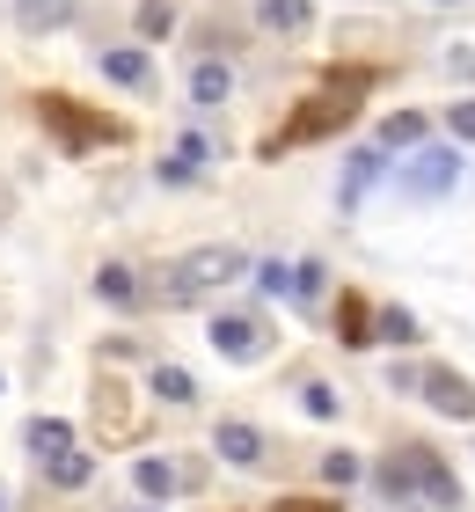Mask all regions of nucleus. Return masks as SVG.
Wrapping results in <instances>:
<instances>
[{"label":"nucleus","mask_w":475,"mask_h":512,"mask_svg":"<svg viewBox=\"0 0 475 512\" xmlns=\"http://www.w3.org/2000/svg\"><path fill=\"white\" fill-rule=\"evenodd\" d=\"M446 132H454V139H475V103H454V110H446Z\"/></svg>","instance_id":"obj_26"},{"label":"nucleus","mask_w":475,"mask_h":512,"mask_svg":"<svg viewBox=\"0 0 475 512\" xmlns=\"http://www.w3.org/2000/svg\"><path fill=\"white\" fill-rule=\"evenodd\" d=\"M176 161H183V169H205V161H212V139H205V132H183V139H176Z\"/></svg>","instance_id":"obj_23"},{"label":"nucleus","mask_w":475,"mask_h":512,"mask_svg":"<svg viewBox=\"0 0 475 512\" xmlns=\"http://www.w3.org/2000/svg\"><path fill=\"white\" fill-rule=\"evenodd\" d=\"M0 213H8V191H0Z\"/></svg>","instance_id":"obj_29"},{"label":"nucleus","mask_w":475,"mask_h":512,"mask_svg":"<svg viewBox=\"0 0 475 512\" xmlns=\"http://www.w3.org/2000/svg\"><path fill=\"white\" fill-rule=\"evenodd\" d=\"M329 88H315L293 118L278 125V139H264V154H285V147H307V139H322V132H344L351 125V110L366 103V88H373V74L366 66H337V74H322Z\"/></svg>","instance_id":"obj_1"},{"label":"nucleus","mask_w":475,"mask_h":512,"mask_svg":"<svg viewBox=\"0 0 475 512\" xmlns=\"http://www.w3.org/2000/svg\"><path fill=\"white\" fill-rule=\"evenodd\" d=\"M169 30H176V0H139V37L154 44V37H169Z\"/></svg>","instance_id":"obj_19"},{"label":"nucleus","mask_w":475,"mask_h":512,"mask_svg":"<svg viewBox=\"0 0 475 512\" xmlns=\"http://www.w3.org/2000/svg\"><path fill=\"white\" fill-rule=\"evenodd\" d=\"M103 81L132 88V96H154V59L147 52H103Z\"/></svg>","instance_id":"obj_8"},{"label":"nucleus","mask_w":475,"mask_h":512,"mask_svg":"<svg viewBox=\"0 0 475 512\" xmlns=\"http://www.w3.org/2000/svg\"><path fill=\"white\" fill-rule=\"evenodd\" d=\"M81 15V0H15V22L22 30H66Z\"/></svg>","instance_id":"obj_11"},{"label":"nucleus","mask_w":475,"mask_h":512,"mask_svg":"<svg viewBox=\"0 0 475 512\" xmlns=\"http://www.w3.org/2000/svg\"><path fill=\"white\" fill-rule=\"evenodd\" d=\"M212 344H220L227 359H256L264 352V315H212Z\"/></svg>","instance_id":"obj_7"},{"label":"nucleus","mask_w":475,"mask_h":512,"mask_svg":"<svg viewBox=\"0 0 475 512\" xmlns=\"http://www.w3.org/2000/svg\"><path fill=\"white\" fill-rule=\"evenodd\" d=\"M454 183H461V161L446 147H424V154L402 161V191L410 198H439V191H454Z\"/></svg>","instance_id":"obj_5"},{"label":"nucleus","mask_w":475,"mask_h":512,"mask_svg":"<svg viewBox=\"0 0 475 512\" xmlns=\"http://www.w3.org/2000/svg\"><path fill=\"white\" fill-rule=\"evenodd\" d=\"M322 483H359V454H329L322 461Z\"/></svg>","instance_id":"obj_25"},{"label":"nucleus","mask_w":475,"mask_h":512,"mask_svg":"<svg viewBox=\"0 0 475 512\" xmlns=\"http://www.w3.org/2000/svg\"><path fill=\"white\" fill-rule=\"evenodd\" d=\"M446 66H454V74H475V44H454V52H446Z\"/></svg>","instance_id":"obj_27"},{"label":"nucleus","mask_w":475,"mask_h":512,"mask_svg":"<svg viewBox=\"0 0 475 512\" xmlns=\"http://www.w3.org/2000/svg\"><path fill=\"white\" fill-rule=\"evenodd\" d=\"M37 125L59 139L66 154H88V147H110V139H125L110 118H95V110H81V103H66V96H37Z\"/></svg>","instance_id":"obj_4"},{"label":"nucleus","mask_w":475,"mask_h":512,"mask_svg":"<svg viewBox=\"0 0 475 512\" xmlns=\"http://www.w3.org/2000/svg\"><path fill=\"white\" fill-rule=\"evenodd\" d=\"M424 125H432L424 110H395V118L380 125V154H388V147H417V139H424Z\"/></svg>","instance_id":"obj_16"},{"label":"nucleus","mask_w":475,"mask_h":512,"mask_svg":"<svg viewBox=\"0 0 475 512\" xmlns=\"http://www.w3.org/2000/svg\"><path fill=\"white\" fill-rule=\"evenodd\" d=\"M22 447H30L37 461H59V454H74V425H66V417H30Z\"/></svg>","instance_id":"obj_9"},{"label":"nucleus","mask_w":475,"mask_h":512,"mask_svg":"<svg viewBox=\"0 0 475 512\" xmlns=\"http://www.w3.org/2000/svg\"><path fill=\"white\" fill-rule=\"evenodd\" d=\"M256 22H264L271 37H300L307 22H315V8H307V0H264V8H256Z\"/></svg>","instance_id":"obj_13"},{"label":"nucleus","mask_w":475,"mask_h":512,"mask_svg":"<svg viewBox=\"0 0 475 512\" xmlns=\"http://www.w3.org/2000/svg\"><path fill=\"white\" fill-rule=\"evenodd\" d=\"M380 176V147H366V154H351V169H344V213L366 198V183Z\"/></svg>","instance_id":"obj_17"},{"label":"nucleus","mask_w":475,"mask_h":512,"mask_svg":"<svg viewBox=\"0 0 475 512\" xmlns=\"http://www.w3.org/2000/svg\"><path fill=\"white\" fill-rule=\"evenodd\" d=\"M95 293H103L110 308H125V315H132V308H139V271L125 264V256H110V264L95 271Z\"/></svg>","instance_id":"obj_10"},{"label":"nucleus","mask_w":475,"mask_h":512,"mask_svg":"<svg viewBox=\"0 0 475 512\" xmlns=\"http://www.w3.org/2000/svg\"><path fill=\"white\" fill-rule=\"evenodd\" d=\"M373 337H388V344H417V315H410V308H380Z\"/></svg>","instance_id":"obj_21"},{"label":"nucleus","mask_w":475,"mask_h":512,"mask_svg":"<svg viewBox=\"0 0 475 512\" xmlns=\"http://www.w3.org/2000/svg\"><path fill=\"white\" fill-rule=\"evenodd\" d=\"M227 88H234L227 59H198V66H190V96H198V103H227Z\"/></svg>","instance_id":"obj_15"},{"label":"nucleus","mask_w":475,"mask_h":512,"mask_svg":"<svg viewBox=\"0 0 475 512\" xmlns=\"http://www.w3.org/2000/svg\"><path fill=\"white\" fill-rule=\"evenodd\" d=\"M417 388H424V403H432L439 417H461V425H475V381H461V374H446V366H432V374H424Z\"/></svg>","instance_id":"obj_6"},{"label":"nucleus","mask_w":475,"mask_h":512,"mask_svg":"<svg viewBox=\"0 0 475 512\" xmlns=\"http://www.w3.org/2000/svg\"><path fill=\"white\" fill-rule=\"evenodd\" d=\"M212 447H220V461H234V469H256V461H264V439H256L249 425H220Z\"/></svg>","instance_id":"obj_12"},{"label":"nucleus","mask_w":475,"mask_h":512,"mask_svg":"<svg viewBox=\"0 0 475 512\" xmlns=\"http://www.w3.org/2000/svg\"><path fill=\"white\" fill-rule=\"evenodd\" d=\"M132 491H139V498H176V469H169L161 454H139V461H132Z\"/></svg>","instance_id":"obj_14"},{"label":"nucleus","mask_w":475,"mask_h":512,"mask_svg":"<svg viewBox=\"0 0 475 512\" xmlns=\"http://www.w3.org/2000/svg\"><path fill=\"white\" fill-rule=\"evenodd\" d=\"M344 344H373V322H366V300H344V322H337Z\"/></svg>","instance_id":"obj_22"},{"label":"nucleus","mask_w":475,"mask_h":512,"mask_svg":"<svg viewBox=\"0 0 475 512\" xmlns=\"http://www.w3.org/2000/svg\"><path fill=\"white\" fill-rule=\"evenodd\" d=\"M242 271H249V256H242V249H190V256H176V264L161 271V300L190 308V300H205L212 286H234Z\"/></svg>","instance_id":"obj_3"},{"label":"nucleus","mask_w":475,"mask_h":512,"mask_svg":"<svg viewBox=\"0 0 475 512\" xmlns=\"http://www.w3.org/2000/svg\"><path fill=\"white\" fill-rule=\"evenodd\" d=\"M147 381H154V395H161V403H190V395H198V381H190L183 366H154Z\"/></svg>","instance_id":"obj_18"},{"label":"nucleus","mask_w":475,"mask_h":512,"mask_svg":"<svg viewBox=\"0 0 475 512\" xmlns=\"http://www.w3.org/2000/svg\"><path fill=\"white\" fill-rule=\"evenodd\" d=\"M278 512H337V505H315V498H307V505H278Z\"/></svg>","instance_id":"obj_28"},{"label":"nucleus","mask_w":475,"mask_h":512,"mask_svg":"<svg viewBox=\"0 0 475 512\" xmlns=\"http://www.w3.org/2000/svg\"><path fill=\"white\" fill-rule=\"evenodd\" d=\"M300 403H307V410H315V417H337V388H322V381H307V388H300Z\"/></svg>","instance_id":"obj_24"},{"label":"nucleus","mask_w":475,"mask_h":512,"mask_svg":"<svg viewBox=\"0 0 475 512\" xmlns=\"http://www.w3.org/2000/svg\"><path fill=\"white\" fill-rule=\"evenodd\" d=\"M380 491L388 498H424V505H439V512H454L461 505V483H454V469H446L439 454H424V447H402V454H388L380 461Z\"/></svg>","instance_id":"obj_2"},{"label":"nucleus","mask_w":475,"mask_h":512,"mask_svg":"<svg viewBox=\"0 0 475 512\" xmlns=\"http://www.w3.org/2000/svg\"><path fill=\"white\" fill-rule=\"evenodd\" d=\"M44 476H52L59 491H74V483H88V476H95V461H88V454H59V461H44Z\"/></svg>","instance_id":"obj_20"}]
</instances>
